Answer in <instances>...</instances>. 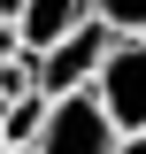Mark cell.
Returning <instances> with one entry per match:
<instances>
[{"label":"cell","instance_id":"1","mask_svg":"<svg viewBox=\"0 0 146 154\" xmlns=\"http://www.w3.org/2000/svg\"><path fill=\"white\" fill-rule=\"evenodd\" d=\"M108 46H115V23L108 16H85L77 31H62L54 46H38V93L46 100H62V93H85L92 77H100V62H108Z\"/></svg>","mask_w":146,"mask_h":154},{"label":"cell","instance_id":"2","mask_svg":"<svg viewBox=\"0 0 146 154\" xmlns=\"http://www.w3.org/2000/svg\"><path fill=\"white\" fill-rule=\"evenodd\" d=\"M100 108L115 116V131H146V31H115L108 62L92 77Z\"/></svg>","mask_w":146,"mask_h":154},{"label":"cell","instance_id":"3","mask_svg":"<svg viewBox=\"0 0 146 154\" xmlns=\"http://www.w3.org/2000/svg\"><path fill=\"white\" fill-rule=\"evenodd\" d=\"M115 116L100 108V93H62L54 108H46V131H38V154H115Z\"/></svg>","mask_w":146,"mask_h":154},{"label":"cell","instance_id":"4","mask_svg":"<svg viewBox=\"0 0 146 154\" xmlns=\"http://www.w3.org/2000/svg\"><path fill=\"white\" fill-rule=\"evenodd\" d=\"M85 16H100V8H92V0H23V16H16V31H23V46H54L62 31H77V23Z\"/></svg>","mask_w":146,"mask_h":154},{"label":"cell","instance_id":"5","mask_svg":"<svg viewBox=\"0 0 146 154\" xmlns=\"http://www.w3.org/2000/svg\"><path fill=\"white\" fill-rule=\"evenodd\" d=\"M46 108H54V100L38 93V85H31V93H16V100H0V131H8V139H23V146H38Z\"/></svg>","mask_w":146,"mask_h":154},{"label":"cell","instance_id":"6","mask_svg":"<svg viewBox=\"0 0 146 154\" xmlns=\"http://www.w3.org/2000/svg\"><path fill=\"white\" fill-rule=\"evenodd\" d=\"M92 8H100L115 31H146V0H92Z\"/></svg>","mask_w":146,"mask_h":154},{"label":"cell","instance_id":"7","mask_svg":"<svg viewBox=\"0 0 146 154\" xmlns=\"http://www.w3.org/2000/svg\"><path fill=\"white\" fill-rule=\"evenodd\" d=\"M16 46H23V31H16V23H8V16H0V62L16 54Z\"/></svg>","mask_w":146,"mask_h":154},{"label":"cell","instance_id":"8","mask_svg":"<svg viewBox=\"0 0 146 154\" xmlns=\"http://www.w3.org/2000/svg\"><path fill=\"white\" fill-rule=\"evenodd\" d=\"M115 154H146V131H123V139H115Z\"/></svg>","mask_w":146,"mask_h":154},{"label":"cell","instance_id":"9","mask_svg":"<svg viewBox=\"0 0 146 154\" xmlns=\"http://www.w3.org/2000/svg\"><path fill=\"white\" fill-rule=\"evenodd\" d=\"M0 154H38V146H23V139H8V146H0Z\"/></svg>","mask_w":146,"mask_h":154},{"label":"cell","instance_id":"10","mask_svg":"<svg viewBox=\"0 0 146 154\" xmlns=\"http://www.w3.org/2000/svg\"><path fill=\"white\" fill-rule=\"evenodd\" d=\"M0 146H8V131H0Z\"/></svg>","mask_w":146,"mask_h":154}]
</instances>
